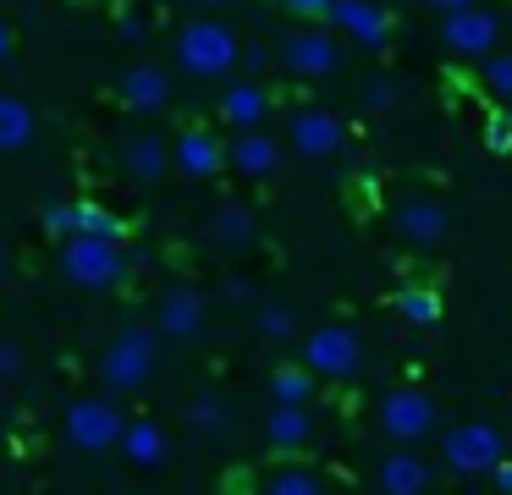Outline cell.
Returning a JSON list of instances; mask_svg holds the SVG:
<instances>
[{
  "label": "cell",
  "instance_id": "f1b7e54d",
  "mask_svg": "<svg viewBox=\"0 0 512 495\" xmlns=\"http://www.w3.org/2000/svg\"><path fill=\"white\" fill-rule=\"evenodd\" d=\"M485 83H490V94L512 99V50L496 55V61H485Z\"/></svg>",
  "mask_w": 512,
  "mask_h": 495
},
{
  "label": "cell",
  "instance_id": "4316f807",
  "mask_svg": "<svg viewBox=\"0 0 512 495\" xmlns=\"http://www.w3.org/2000/svg\"><path fill=\"white\" fill-rule=\"evenodd\" d=\"M188 424L199 429V435H221L226 429V402L221 396H199V402L188 407Z\"/></svg>",
  "mask_w": 512,
  "mask_h": 495
},
{
  "label": "cell",
  "instance_id": "484cf974",
  "mask_svg": "<svg viewBox=\"0 0 512 495\" xmlns=\"http://www.w3.org/2000/svg\"><path fill=\"white\" fill-rule=\"evenodd\" d=\"M397 314L408 319V325H435V319H441V297H435L430 286H402Z\"/></svg>",
  "mask_w": 512,
  "mask_h": 495
},
{
  "label": "cell",
  "instance_id": "83f0119b",
  "mask_svg": "<svg viewBox=\"0 0 512 495\" xmlns=\"http://www.w3.org/2000/svg\"><path fill=\"white\" fill-rule=\"evenodd\" d=\"M270 490H276V495H314V490H320V473H309V468H276Z\"/></svg>",
  "mask_w": 512,
  "mask_h": 495
},
{
  "label": "cell",
  "instance_id": "d4e9b609",
  "mask_svg": "<svg viewBox=\"0 0 512 495\" xmlns=\"http://www.w3.org/2000/svg\"><path fill=\"white\" fill-rule=\"evenodd\" d=\"M309 391H314L309 363H281V369L270 374V396H276V402H309Z\"/></svg>",
  "mask_w": 512,
  "mask_h": 495
},
{
  "label": "cell",
  "instance_id": "7402d4cb",
  "mask_svg": "<svg viewBox=\"0 0 512 495\" xmlns=\"http://www.w3.org/2000/svg\"><path fill=\"white\" fill-rule=\"evenodd\" d=\"M424 484H430V468H424L419 457H408V451H397V457L380 462V490H391V495H419Z\"/></svg>",
  "mask_w": 512,
  "mask_h": 495
},
{
  "label": "cell",
  "instance_id": "ffe728a7",
  "mask_svg": "<svg viewBox=\"0 0 512 495\" xmlns=\"http://www.w3.org/2000/svg\"><path fill=\"white\" fill-rule=\"evenodd\" d=\"M265 110H270V99H265V88H254V83H232L221 94V116L232 121V127H259Z\"/></svg>",
  "mask_w": 512,
  "mask_h": 495
},
{
  "label": "cell",
  "instance_id": "74e56055",
  "mask_svg": "<svg viewBox=\"0 0 512 495\" xmlns=\"http://www.w3.org/2000/svg\"><path fill=\"white\" fill-rule=\"evenodd\" d=\"M193 6H226V0H193Z\"/></svg>",
  "mask_w": 512,
  "mask_h": 495
},
{
  "label": "cell",
  "instance_id": "d6a6232c",
  "mask_svg": "<svg viewBox=\"0 0 512 495\" xmlns=\"http://www.w3.org/2000/svg\"><path fill=\"white\" fill-rule=\"evenodd\" d=\"M490 149H496V154H512V121H507V116L490 121Z\"/></svg>",
  "mask_w": 512,
  "mask_h": 495
},
{
  "label": "cell",
  "instance_id": "f546056e",
  "mask_svg": "<svg viewBox=\"0 0 512 495\" xmlns=\"http://www.w3.org/2000/svg\"><path fill=\"white\" fill-rule=\"evenodd\" d=\"M259 330H265L270 341H287L292 330H298L292 325V308H265V314H259Z\"/></svg>",
  "mask_w": 512,
  "mask_h": 495
},
{
  "label": "cell",
  "instance_id": "8d00e7d4",
  "mask_svg": "<svg viewBox=\"0 0 512 495\" xmlns=\"http://www.w3.org/2000/svg\"><path fill=\"white\" fill-rule=\"evenodd\" d=\"M435 11H457V6H474V0H430Z\"/></svg>",
  "mask_w": 512,
  "mask_h": 495
},
{
  "label": "cell",
  "instance_id": "7c38bea8",
  "mask_svg": "<svg viewBox=\"0 0 512 495\" xmlns=\"http://www.w3.org/2000/svg\"><path fill=\"white\" fill-rule=\"evenodd\" d=\"M281 61H287V72H298V77H325L336 66V44L325 39L320 28H303V33H292V39L281 44Z\"/></svg>",
  "mask_w": 512,
  "mask_h": 495
},
{
  "label": "cell",
  "instance_id": "ac0fdd59",
  "mask_svg": "<svg viewBox=\"0 0 512 495\" xmlns=\"http://www.w3.org/2000/svg\"><path fill=\"white\" fill-rule=\"evenodd\" d=\"M122 165H127V176H138V182H155V176L166 171V138H155V132L127 138L122 143Z\"/></svg>",
  "mask_w": 512,
  "mask_h": 495
},
{
  "label": "cell",
  "instance_id": "603a6c76",
  "mask_svg": "<svg viewBox=\"0 0 512 495\" xmlns=\"http://www.w3.org/2000/svg\"><path fill=\"white\" fill-rule=\"evenodd\" d=\"M28 138H34V110H28L23 99L0 94V149L12 154V149H23Z\"/></svg>",
  "mask_w": 512,
  "mask_h": 495
},
{
  "label": "cell",
  "instance_id": "44dd1931",
  "mask_svg": "<svg viewBox=\"0 0 512 495\" xmlns=\"http://www.w3.org/2000/svg\"><path fill=\"white\" fill-rule=\"evenodd\" d=\"M122 451L133 468H155V462H166V435H160V424H149V418H133L122 435Z\"/></svg>",
  "mask_w": 512,
  "mask_h": 495
},
{
  "label": "cell",
  "instance_id": "277c9868",
  "mask_svg": "<svg viewBox=\"0 0 512 495\" xmlns=\"http://www.w3.org/2000/svg\"><path fill=\"white\" fill-rule=\"evenodd\" d=\"M441 451H446V462H452L457 473H490L501 457H507V440H501L485 418H463V424L446 429Z\"/></svg>",
  "mask_w": 512,
  "mask_h": 495
},
{
  "label": "cell",
  "instance_id": "ba28073f",
  "mask_svg": "<svg viewBox=\"0 0 512 495\" xmlns=\"http://www.w3.org/2000/svg\"><path fill=\"white\" fill-rule=\"evenodd\" d=\"M380 429L391 440H402V446H413V440H424L435 429V402L419 391H391L380 402Z\"/></svg>",
  "mask_w": 512,
  "mask_h": 495
},
{
  "label": "cell",
  "instance_id": "d6986e66",
  "mask_svg": "<svg viewBox=\"0 0 512 495\" xmlns=\"http://www.w3.org/2000/svg\"><path fill=\"white\" fill-rule=\"evenodd\" d=\"M67 237H111L116 242L122 237V220H116L105 204H89V198L78 204V198H72L67 204Z\"/></svg>",
  "mask_w": 512,
  "mask_h": 495
},
{
  "label": "cell",
  "instance_id": "6da1fadb",
  "mask_svg": "<svg viewBox=\"0 0 512 495\" xmlns=\"http://www.w3.org/2000/svg\"><path fill=\"white\" fill-rule=\"evenodd\" d=\"M237 55H243L237 33L226 28V22H215V17H199V22H188V28L177 33V61L188 66L193 77H221V72H232Z\"/></svg>",
  "mask_w": 512,
  "mask_h": 495
},
{
  "label": "cell",
  "instance_id": "5b68a950",
  "mask_svg": "<svg viewBox=\"0 0 512 495\" xmlns=\"http://www.w3.org/2000/svg\"><path fill=\"white\" fill-rule=\"evenodd\" d=\"M127 424H122V407L105 402V396H83V402L67 407V440L78 451H111L122 446Z\"/></svg>",
  "mask_w": 512,
  "mask_h": 495
},
{
  "label": "cell",
  "instance_id": "e0dca14e",
  "mask_svg": "<svg viewBox=\"0 0 512 495\" xmlns=\"http://www.w3.org/2000/svg\"><path fill=\"white\" fill-rule=\"evenodd\" d=\"M265 435H270V446H276V451H298L303 440L314 435V424H309V413H303V402H276V407H270Z\"/></svg>",
  "mask_w": 512,
  "mask_h": 495
},
{
  "label": "cell",
  "instance_id": "4fadbf2b",
  "mask_svg": "<svg viewBox=\"0 0 512 495\" xmlns=\"http://www.w3.org/2000/svg\"><path fill=\"white\" fill-rule=\"evenodd\" d=\"M226 160H232V171H243V176H270L276 160H281V149H276V138H265L259 127H237Z\"/></svg>",
  "mask_w": 512,
  "mask_h": 495
},
{
  "label": "cell",
  "instance_id": "cb8c5ba5",
  "mask_svg": "<svg viewBox=\"0 0 512 495\" xmlns=\"http://www.w3.org/2000/svg\"><path fill=\"white\" fill-rule=\"evenodd\" d=\"M210 237L221 242V248H248V242H254V215H248V209H237V204H226L221 215L210 220Z\"/></svg>",
  "mask_w": 512,
  "mask_h": 495
},
{
  "label": "cell",
  "instance_id": "836d02e7",
  "mask_svg": "<svg viewBox=\"0 0 512 495\" xmlns=\"http://www.w3.org/2000/svg\"><path fill=\"white\" fill-rule=\"evenodd\" d=\"M45 231H56V237H67V204H50V209H45Z\"/></svg>",
  "mask_w": 512,
  "mask_h": 495
},
{
  "label": "cell",
  "instance_id": "30bf717a",
  "mask_svg": "<svg viewBox=\"0 0 512 495\" xmlns=\"http://www.w3.org/2000/svg\"><path fill=\"white\" fill-rule=\"evenodd\" d=\"M199 325H204V297L193 292V286H171V292L160 297L155 330L171 341H188V336H199Z\"/></svg>",
  "mask_w": 512,
  "mask_h": 495
},
{
  "label": "cell",
  "instance_id": "4dcf8cb0",
  "mask_svg": "<svg viewBox=\"0 0 512 495\" xmlns=\"http://www.w3.org/2000/svg\"><path fill=\"white\" fill-rule=\"evenodd\" d=\"M287 11L292 17H320V22H331V11H336V0H287Z\"/></svg>",
  "mask_w": 512,
  "mask_h": 495
},
{
  "label": "cell",
  "instance_id": "3957f363",
  "mask_svg": "<svg viewBox=\"0 0 512 495\" xmlns=\"http://www.w3.org/2000/svg\"><path fill=\"white\" fill-rule=\"evenodd\" d=\"M61 270H67L72 286H89V292H105V286L122 281L127 259L111 237H67L61 248Z\"/></svg>",
  "mask_w": 512,
  "mask_h": 495
},
{
  "label": "cell",
  "instance_id": "d590c367",
  "mask_svg": "<svg viewBox=\"0 0 512 495\" xmlns=\"http://www.w3.org/2000/svg\"><path fill=\"white\" fill-rule=\"evenodd\" d=\"M12 61V28H6V22H0V66Z\"/></svg>",
  "mask_w": 512,
  "mask_h": 495
},
{
  "label": "cell",
  "instance_id": "1f68e13d",
  "mask_svg": "<svg viewBox=\"0 0 512 495\" xmlns=\"http://www.w3.org/2000/svg\"><path fill=\"white\" fill-rule=\"evenodd\" d=\"M17 369H23V352L12 341H0V380H17Z\"/></svg>",
  "mask_w": 512,
  "mask_h": 495
},
{
  "label": "cell",
  "instance_id": "f35d334b",
  "mask_svg": "<svg viewBox=\"0 0 512 495\" xmlns=\"http://www.w3.org/2000/svg\"><path fill=\"white\" fill-rule=\"evenodd\" d=\"M6 264H12V259H6V248H0V275H6Z\"/></svg>",
  "mask_w": 512,
  "mask_h": 495
},
{
  "label": "cell",
  "instance_id": "7a4b0ae2",
  "mask_svg": "<svg viewBox=\"0 0 512 495\" xmlns=\"http://www.w3.org/2000/svg\"><path fill=\"white\" fill-rule=\"evenodd\" d=\"M155 336L160 330H144V325H133V330H122V336L105 347V358H100V374H105V385L111 391H144V380L155 374Z\"/></svg>",
  "mask_w": 512,
  "mask_h": 495
},
{
  "label": "cell",
  "instance_id": "8992f818",
  "mask_svg": "<svg viewBox=\"0 0 512 495\" xmlns=\"http://www.w3.org/2000/svg\"><path fill=\"white\" fill-rule=\"evenodd\" d=\"M303 363L314 374H325V380H353L358 363H364V347H358V336L347 325H320L303 341Z\"/></svg>",
  "mask_w": 512,
  "mask_h": 495
},
{
  "label": "cell",
  "instance_id": "52a82bcc",
  "mask_svg": "<svg viewBox=\"0 0 512 495\" xmlns=\"http://www.w3.org/2000/svg\"><path fill=\"white\" fill-rule=\"evenodd\" d=\"M496 11H479V6H457V11H441V39L452 44L457 55H490L496 50Z\"/></svg>",
  "mask_w": 512,
  "mask_h": 495
},
{
  "label": "cell",
  "instance_id": "8fae6325",
  "mask_svg": "<svg viewBox=\"0 0 512 495\" xmlns=\"http://www.w3.org/2000/svg\"><path fill=\"white\" fill-rule=\"evenodd\" d=\"M292 149L309 154V160H325V154L342 149V121L331 110H298L292 116Z\"/></svg>",
  "mask_w": 512,
  "mask_h": 495
},
{
  "label": "cell",
  "instance_id": "2e32d148",
  "mask_svg": "<svg viewBox=\"0 0 512 495\" xmlns=\"http://www.w3.org/2000/svg\"><path fill=\"white\" fill-rule=\"evenodd\" d=\"M171 160H177L188 176H215V171L226 165V149L210 138V132H199V127H193V132H182V138H177Z\"/></svg>",
  "mask_w": 512,
  "mask_h": 495
},
{
  "label": "cell",
  "instance_id": "9a60e30c",
  "mask_svg": "<svg viewBox=\"0 0 512 495\" xmlns=\"http://www.w3.org/2000/svg\"><path fill=\"white\" fill-rule=\"evenodd\" d=\"M397 226H402V237L430 248V242H441L452 231V220H446V209L435 198H408V204H397Z\"/></svg>",
  "mask_w": 512,
  "mask_h": 495
},
{
  "label": "cell",
  "instance_id": "9c48e42d",
  "mask_svg": "<svg viewBox=\"0 0 512 495\" xmlns=\"http://www.w3.org/2000/svg\"><path fill=\"white\" fill-rule=\"evenodd\" d=\"M331 22L347 33V39L364 44V50H380V44L391 39V17L375 6V0H336Z\"/></svg>",
  "mask_w": 512,
  "mask_h": 495
},
{
  "label": "cell",
  "instance_id": "5bb4252c",
  "mask_svg": "<svg viewBox=\"0 0 512 495\" xmlns=\"http://www.w3.org/2000/svg\"><path fill=\"white\" fill-rule=\"evenodd\" d=\"M166 99H171V83H166V72H160V66L138 61V66H127V72H122V105H133V110H166Z\"/></svg>",
  "mask_w": 512,
  "mask_h": 495
},
{
  "label": "cell",
  "instance_id": "e575fe53",
  "mask_svg": "<svg viewBox=\"0 0 512 495\" xmlns=\"http://www.w3.org/2000/svg\"><path fill=\"white\" fill-rule=\"evenodd\" d=\"M490 484H496V490H512V462H507V457L490 468Z\"/></svg>",
  "mask_w": 512,
  "mask_h": 495
}]
</instances>
